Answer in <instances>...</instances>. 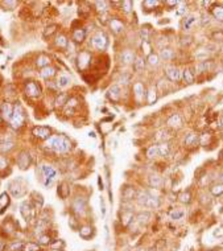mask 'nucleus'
Masks as SVG:
<instances>
[{
	"label": "nucleus",
	"instance_id": "obj_1",
	"mask_svg": "<svg viewBox=\"0 0 223 251\" xmlns=\"http://www.w3.org/2000/svg\"><path fill=\"white\" fill-rule=\"evenodd\" d=\"M45 146L50 149L55 151V152H58V153H66L68 151H70L71 143H70L69 139L64 135H55V136H50L48 139Z\"/></svg>",
	"mask_w": 223,
	"mask_h": 251
},
{
	"label": "nucleus",
	"instance_id": "obj_2",
	"mask_svg": "<svg viewBox=\"0 0 223 251\" xmlns=\"http://www.w3.org/2000/svg\"><path fill=\"white\" fill-rule=\"evenodd\" d=\"M41 172H42V176H44V185L45 186L52 185L53 181L55 180V177L58 175L57 169L52 165H48V164L41 165Z\"/></svg>",
	"mask_w": 223,
	"mask_h": 251
},
{
	"label": "nucleus",
	"instance_id": "obj_3",
	"mask_svg": "<svg viewBox=\"0 0 223 251\" xmlns=\"http://www.w3.org/2000/svg\"><path fill=\"white\" fill-rule=\"evenodd\" d=\"M9 192L12 193L13 197H21L26 192V184L24 178H17L9 184Z\"/></svg>",
	"mask_w": 223,
	"mask_h": 251
},
{
	"label": "nucleus",
	"instance_id": "obj_4",
	"mask_svg": "<svg viewBox=\"0 0 223 251\" xmlns=\"http://www.w3.org/2000/svg\"><path fill=\"white\" fill-rule=\"evenodd\" d=\"M11 126L13 128H20L24 123V111H23V107H21L20 104H16L13 107V114H12V118L9 120Z\"/></svg>",
	"mask_w": 223,
	"mask_h": 251
},
{
	"label": "nucleus",
	"instance_id": "obj_5",
	"mask_svg": "<svg viewBox=\"0 0 223 251\" xmlns=\"http://www.w3.org/2000/svg\"><path fill=\"white\" fill-rule=\"evenodd\" d=\"M91 45L93 48H95L98 50H104L108 45V40H107V36L104 35L103 32H97L95 35L91 37Z\"/></svg>",
	"mask_w": 223,
	"mask_h": 251
},
{
	"label": "nucleus",
	"instance_id": "obj_6",
	"mask_svg": "<svg viewBox=\"0 0 223 251\" xmlns=\"http://www.w3.org/2000/svg\"><path fill=\"white\" fill-rule=\"evenodd\" d=\"M137 201H139V204H141L144 206H148V208H154V206L159 205V200L154 198L153 196H150L148 192L141 193L140 196H139Z\"/></svg>",
	"mask_w": 223,
	"mask_h": 251
},
{
	"label": "nucleus",
	"instance_id": "obj_7",
	"mask_svg": "<svg viewBox=\"0 0 223 251\" xmlns=\"http://www.w3.org/2000/svg\"><path fill=\"white\" fill-rule=\"evenodd\" d=\"M25 93H26L29 97L36 98V97H38V95L41 94V89H40V86H38L36 82L31 81V82L26 83V86H25Z\"/></svg>",
	"mask_w": 223,
	"mask_h": 251
},
{
	"label": "nucleus",
	"instance_id": "obj_8",
	"mask_svg": "<svg viewBox=\"0 0 223 251\" xmlns=\"http://www.w3.org/2000/svg\"><path fill=\"white\" fill-rule=\"evenodd\" d=\"M33 135L38 139H49L50 138V128L49 127H44V126H37L33 128Z\"/></svg>",
	"mask_w": 223,
	"mask_h": 251
},
{
	"label": "nucleus",
	"instance_id": "obj_9",
	"mask_svg": "<svg viewBox=\"0 0 223 251\" xmlns=\"http://www.w3.org/2000/svg\"><path fill=\"white\" fill-rule=\"evenodd\" d=\"M135 58H136L135 53H133L132 50H130V49L123 50V52H121V54H120V61H121L123 64H126V65L133 64V62H135Z\"/></svg>",
	"mask_w": 223,
	"mask_h": 251
},
{
	"label": "nucleus",
	"instance_id": "obj_10",
	"mask_svg": "<svg viewBox=\"0 0 223 251\" xmlns=\"http://www.w3.org/2000/svg\"><path fill=\"white\" fill-rule=\"evenodd\" d=\"M165 73H166V75L169 77L170 81L177 82V81L181 80V73H180V70H178L177 68H174V66H168V68L165 69Z\"/></svg>",
	"mask_w": 223,
	"mask_h": 251
},
{
	"label": "nucleus",
	"instance_id": "obj_11",
	"mask_svg": "<svg viewBox=\"0 0 223 251\" xmlns=\"http://www.w3.org/2000/svg\"><path fill=\"white\" fill-rule=\"evenodd\" d=\"M17 164H19V167H20V169H26V168H29V165H31V157H29V155H28L26 152H21L20 156L17 157Z\"/></svg>",
	"mask_w": 223,
	"mask_h": 251
},
{
	"label": "nucleus",
	"instance_id": "obj_12",
	"mask_svg": "<svg viewBox=\"0 0 223 251\" xmlns=\"http://www.w3.org/2000/svg\"><path fill=\"white\" fill-rule=\"evenodd\" d=\"M40 75H41V78H44V80L49 81V80H52V78L55 75V69L52 68V66H46V68L41 69Z\"/></svg>",
	"mask_w": 223,
	"mask_h": 251
},
{
	"label": "nucleus",
	"instance_id": "obj_13",
	"mask_svg": "<svg viewBox=\"0 0 223 251\" xmlns=\"http://www.w3.org/2000/svg\"><path fill=\"white\" fill-rule=\"evenodd\" d=\"M70 82H71V78L69 77V75H66V74H61L59 77H58V80H57V87L58 89H65V87H68L69 85H70Z\"/></svg>",
	"mask_w": 223,
	"mask_h": 251
},
{
	"label": "nucleus",
	"instance_id": "obj_14",
	"mask_svg": "<svg viewBox=\"0 0 223 251\" xmlns=\"http://www.w3.org/2000/svg\"><path fill=\"white\" fill-rule=\"evenodd\" d=\"M120 93H121L120 85H112L108 90V98H111L112 100H118L120 97Z\"/></svg>",
	"mask_w": 223,
	"mask_h": 251
},
{
	"label": "nucleus",
	"instance_id": "obj_15",
	"mask_svg": "<svg viewBox=\"0 0 223 251\" xmlns=\"http://www.w3.org/2000/svg\"><path fill=\"white\" fill-rule=\"evenodd\" d=\"M88 61H90V54L87 52H82L79 56H78V65H79L81 69L86 68L88 65Z\"/></svg>",
	"mask_w": 223,
	"mask_h": 251
},
{
	"label": "nucleus",
	"instance_id": "obj_16",
	"mask_svg": "<svg viewBox=\"0 0 223 251\" xmlns=\"http://www.w3.org/2000/svg\"><path fill=\"white\" fill-rule=\"evenodd\" d=\"M21 214H23V217L26 221L31 220L32 217H33V214H32V206H31L29 202H24L23 205H21Z\"/></svg>",
	"mask_w": 223,
	"mask_h": 251
},
{
	"label": "nucleus",
	"instance_id": "obj_17",
	"mask_svg": "<svg viewBox=\"0 0 223 251\" xmlns=\"http://www.w3.org/2000/svg\"><path fill=\"white\" fill-rule=\"evenodd\" d=\"M12 114H13V107L11 106L9 103H5L4 106H3V109H2V115H3V118L5 119V120H11V118H12Z\"/></svg>",
	"mask_w": 223,
	"mask_h": 251
},
{
	"label": "nucleus",
	"instance_id": "obj_18",
	"mask_svg": "<svg viewBox=\"0 0 223 251\" xmlns=\"http://www.w3.org/2000/svg\"><path fill=\"white\" fill-rule=\"evenodd\" d=\"M133 91H135V95L137 99H141L144 95H145V87H144V85L141 82H137L135 83V86H133Z\"/></svg>",
	"mask_w": 223,
	"mask_h": 251
},
{
	"label": "nucleus",
	"instance_id": "obj_19",
	"mask_svg": "<svg viewBox=\"0 0 223 251\" xmlns=\"http://www.w3.org/2000/svg\"><path fill=\"white\" fill-rule=\"evenodd\" d=\"M86 37V31L85 29H75L73 32V40L75 42H82Z\"/></svg>",
	"mask_w": 223,
	"mask_h": 251
},
{
	"label": "nucleus",
	"instance_id": "obj_20",
	"mask_svg": "<svg viewBox=\"0 0 223 251\" xmlns=\"http://www.w3.org/2000/svg\"><path fill=\"white\" fill-rule=\"evenodd\" d=\"M181 124H182V120L178 114H174L173 116H170L168 120V126H170V127H181Z\"/></svg>",
	"mask_w": 223,
	"mask_h": 251
},
{
	"label": "nucleus",
	"instance_id": "obj_21",
	"mask_svg": "<svg viewBox=\"0 0 223 251\" xmlns=\"http://www.w3.org/2000/svg\"><path fill=\"white\" fill-rule=\"evenodd\" d=\"M110 25H111V28H112V31L115 33H120L121 31H123V24H121L118 19L110 20Z\"/></svg>",
	"mask_w": 223,
	"mask_h": 251
},
{
	"label": "nucleus",
	"instance_id": "obj_22",
	"mask_svg": "<svg viewBox=\"0 0 223 251\" xmlns=\"http://www.w3.org/2000/svg\"><path fill=\"white\" fill-rule=\"evenodd\" d=\"M37 66H40V68H46V66H49V64H50V58L48 57V56H45V54H41L40 57L37 58Z\"/></svg>",
	"mask_w": 223,
	"mask_h": 251
},
{
	"label": "nucleus",
	"instance_id": "obj_23",
	"mask_svg": "<svg viewBox=\"0 0 223 251\" xmlns=\"http://www.w3.org/2000/svg\"><path fill=\"white\" fill-rule=\"evenodd\" d=\"M55 45L59 46V48H66L69 45V41H68V38L65 37V35H58L55 37Z\"/></svg>",
	"mask_w": 223,
	"mask_h": 251
},
{
	"label": "nucleus",
	"instance_id": "obj_24",
	"mask_svg": "<svg viewBox=\"0 0 223 251\" xmlns=\"http://www.w3.org/2000/svg\"><path fill=\"white\" fill-rule=\"evenodd\" d=\"M68 100H69V95L68 94H65V93H62V94H59V95L57 97V99H55V104L59 106V107H62V106H65L66 103H68Z\"/></svg>",
	"mask_w": 223,
	"mask_h": 251
},
{
	"label": "nucleus",
	"instance_id": "obj_25",
	"mask_svg": "<svg viewBox=\"0 0 223 251\" xmlns=\"http://www.w3.org/2000/svg\"><path fill=\"white\" fill-rule=\"evenodd\" d=\"M182 78H183V81H185L186 83H193L194 82V74H193V71H190L189 69H185L182 71Z\"/></svg>",
	"mask_w": 223,
	"mask_h": 251
},
{
	"label": "nucleus",
	"instance_id": "obj_26",
	"mask_svg": "<svg viewBox=\"0 0 223 251\" xmlns=\"http://www.w3.org/2000/svg\"><path fill=\"white\" fill-rule=\"evenodd\" d=\"M198 142V135L197 133H190V135H187V138L185 139V144L186 146H189V147H192V146H194Z\"/></svg>",
	"mask_w": 223,
	"mask_h": 251
},
{
	"label": "nucleus",
	"instance_id": "obj_27",
	"mask_svg": "<svg viewBox=\"0 0 223 251\" xmlns=\"http://www.w3.org/2000/svg\"><path fill=\"white\" fill-rule=\"evenodd\" d=\"M144 66H145V61H144L141 57H136L135 62H133V68H135V70L140 71V70L144 69Z\"/></svg>",
	"mask_w": 223,
	"mask_h": 251
},
{
	"label": "nucleus",
	"instance_id": "obj_28",
	"mask_svg": "<svg viewBox=\"0 0 223 251\" xmlns=\"http://www.w3.org/2000/svg\"><path fill=\"white\" fill-rule=\"evenodd\" d=\"M13 148V142H11V140H8V142H3V143H0V151L2 152H9L11 149Z\"/></svg>",
	"mask_w": 223,
	"mask_h": 251
},
{
	"label": "nucleus",
	"instance_id": "obj_29",
	"mask_svg": "<svg viewBox=\"0 0 223 251\" xmlns=\"http://www.w3.org/2000/svg\"><path fill=\"white\" fill-rule=\"evenodd\" d=\"M196 21H197V17H196L194 15L187 16V17L185 19V21H183V27H185V29H190L192 25L196 23Z\"/></svg>",
	"mask_w": 223,
	"mask_h": 251
},
{
	"label": "nucleus",
	"instance_id": "obj_30",
	"mask_svg": "<svg viewBox=\"0 0 223 251\" xmlns=\"http://www.w3.org/2000/svg\"><path fill=\"white\" fill-rule=\"evenodd\" d=\"M159 57H161L164 61H169L172 57H173V52H172L170 49H163V50L160 52Z\"/></svg>",
	"mask_w": 223,
	"mask_h": 251
},
{
	"label": "nucleus",
	"instance_id": "obj_31",
	"mask_svg": "<svg viewBox=\"0 0 223 251\" xmlns=\"http://www.w3.org/2000/svg\"><path fill=\"white\" fill-rule=\"evenodd\" d=\"M213 15L216 20L223 21V7H215L213 9Z\"/></svg>",
	"mask_w": 223,
	"mask_h": 251
},
{
	"label": "nucleus",
	"instance_id": "obj_32",
	"mask_svg": "<svg viewBox=\"0 0 223 251\" xmlns=\"http://www.w3.org/2000/svg\"><path fill=\"white\" fill-rule=\"evenodd\" d=\"M147 156H148V157H156V156H160L159 146H153V147H150V148L147 151Z\"/></svg>",
	"mask_w": 223,
	"mask_h": 251
},
{
	"label": "nucleus",
	"instance_id": "obj_33",
	"mask_svg": "<svg viewBox=\"0 0 223 251\" xmlns=\"http://www.w3.org/2000/svg\"><path fill=\"white\" fill-rule=\"evenodd\" d=\"M147 61H148V62H149L150 65L157 66V65H159V56H157V54H154V53H149V54H148Z\"/></svg>",
	"mask_w": 223,
	"mask_h": 251
},
{
	"label": "nucleus",
	"instance_id": "obj_34",
	"mask_svg": "<svg viewBox=\"0 0 223 251\" xmlns=\"http://www.w3.org/2000/svg\"><path fill=\"white\" fill-rule=\"evenodd\" d=\"M159 152H160V156H168L169 155V146L168 144H160L159 146Z\"/></svg>",
	"mask_w": 223,
	"mask_h": 251
},
{
	"label": "nucleus",
	"instance_id": "obj_35",
	"mask_svg": "<svg viewBox=\"0 0 223 251\" xmlns=\"http://www.w3.org/2000/svg\"><path fill=\"white\" fill-rule=\"evenodd\" d=\"M211 193H213L214 196H221V194H223V184L214 185L213 188H211Z\"/></svg>",
	"mask_w": 223,
	"mask_h": 251
},
{
	"label": "nucleus",
	"instance_id": "obj_36",
	"mask_svg": "<svg viewBox=\"0 0 223 251\" xmlns=\"http://www.w3.org/2000/svg\"><path fill=\"white\" fill-rule=\"evenodd\" d=\"M95 5L98 7V11H99V12H102V15H104V13H106V11H107L108 3H107V2H97Z\"/></svg>",
	"mask_w": 223,
	"mask_h": 251
},
{
	"label": "nucleus",
	"instance_id": "obj_37",
	"mask_svg": "<svg viewBox=\"0 0 223 251\" xmlns=\"http://www.w3.org/2000/svg\"><path fill=\"white\" fill-rule=\"evenodd\" d=\"M83 209H85V202H83L82 200H77L74 202V210L77 211V213H81Z\"/></svg>",
	"mask_w": 223,
	"mask_h": 251
},
{
	"label": "nucleus",
	"instance_id": "obj_38",
	"mask_svg": "<svg viewBox=\"0 0 223 251\" xmlns=\"http://www.w3.org/2000/svg\"><path fill=\"white\" fill-rule=\"evenodd\" d=\"M150 185L154 188H159L161 185V177L160 176H150Z\"/></svg>",
	"mask_w": 223,
	"mask_h": 251
},
{
	"label": "nucleus",
	"instance_id": "obj_39",
	"mask_svg": "<svg viewBox=\"0 0 223 251\" xmlns=\"http://www.w3.org/2000/svg\"><path fill=\"white\" fill-rule=\"evenodd\" d=\"M209 68H210V62H209V61H202V62L198 65V70L199 71H206V70H209Z\"/></svg>",
	"mask_w": 223,
	"mask_h": 251
},
{
	"label": "nucleus",
	"instance_id": "obj_40",
	"mask_svg": "<svg viewBox=\"0 0 223 251\" xmlns=\"http://www.w3.org/2000/svg\"><path fill=\"white\" fill-rule=\"evenodd\" d=\"M55 28H57V25H50V27H46V28H45V31H44V36H45V37L50 36V35H52V33L55 31Z\"/></svg>",
	"mask_w": 223,
	"mask_h": 251
},
{
	"label": "nucleus",
	"instance_id": "obj_41",
	"mask_svg": "<svg viewBox=\"0 0 223 251\" xmlns=\"http://www.w3.org/2000/svg\"><path fill=\"white\" fill-rule=\"evenodd\" d=\"M153 100H156V91H154V87H150V90L148 93V102L152 103Z\"/></svg>",
	"mask_w": 223,
	"mask_h": 251
},
{
	"label": "nucleus",
	"instance_id": "obj_42",
	"mask_svg": "<svg viewBox=\"0 0 223 251\" xmlns=\"http://www.w3.org/2000/svg\"><path fill=\"white\" fill-rule=\"evenodd\" d=\"M77 104H78V99H77V98H69L68 103H66V106H68L69 109H74V107H77Z\"/></svg>",
	"mask_w": 223,
	"mask_h": 251
},
{
	"label": "nucleus",
	"instance_id": "obj_43",
	"mask_svg": "<svg viewBox=\"0 0 223 251\" xmlns=\"http://www.w3.org/2000/svg\"><path fill=\"white\" fill-rule=\"evenodd\" d=\"M23 247H24V243H21V242L12 243L11 244V251H20V250H23Z\"/></svg>",
	"mask_w": 223,
	"mask_h": 251
},
{
	"label": "nucleus",
	"instance_id": "obj_44",
	"mask_svg": "<svg viewBox=\"0 0 223 251\" xmlns=\"http://www.w3.org/2000/svg\"><path fill=\"white\" fill-rule=\"evenodd\" d=\"M121 7H123V9H124V12L126 13H130L131 12V7H132V3L131 2H123L121 3Z\"/></svg>",
	"mask_w": 223,
	"mask_h": 251
},
{
	"label": "nucleus",
	"instance_id": "obj_45",
	"mask_svg": "<svg viewBox=\"0 0 223 251\" xmlns=\"http://www.w3.org/2000/svg\"><path fill=\"white\" fill-rule=\"evenodd\" d=\"M8 196H7V193H3L2 196H0V206H5V205H8Z\"/></svg>",
	"mask_w": 223,
	"mask_h": 251
},
{
	"label": "nucleus",
	"instance_id": "obj_46",
	"mask_svg": "<svg viewBox=\"0 0 223 251\" xmlns=\"http://www.w3.org/2000/svg\"><path fill=\"white\" fill-rule=\"evenodd\" d=\"M38 242H40L41 244H48L50 242V238L48 235H40V238H38Z\"/></svg>",
	"mask_w": 223,
	"mask_h": 251
},
{
	"label": "nucleus",
	"instance_id": "obj_47",
	"mask_svg": "<svg viewBox=\"0 0 223 251\" xmlns=\"http://www.w3.org/2000/svg\"><path fill=\"white\" fill-rule=\"evenodd\" d=\"M91 233V230H90V227H83L82 230H81V235L83 237V238H88V234Z\"/></svg>",
	"mask_w": 223,
	"mask_h": 251
},
{
	"label": "nucleus",
	"instance_id": "obj_48",
	"mask_svg": "<svg viewBox=\"0 0 223 251\" xmlns=\"http://www.w3.org/2000/svg\"><path fill=\"white\" fill-rule=\"evenodd\" d=\"M181 201H182V202H189V201H190V194H189V193L181 194Z\"/></svg>",
	"mask_w": 223,
	"mask_h": 251
},
{
	"label": "nucleus",
	"instance_id": "obj_49",
	"mask_svg": "<svg viewBox=\"0 0 223 251\" xmlns=\"http://www.w3.org/2000/svg\"><path fill=\"white\" fill-rule=\"evenodd\" d=\"M4 167H7V160L4 156H0V168H4Z\"/></svg>",
	"mask_w": 223,
	"mask_h": 251
},
{
	"label": "nucleus",
	"instance_id": "obj_50",
	"mask_svg": "<svg viewBox=\"0 0 223 251\" xmlns=\"http://www.w3.org/2000/svg\"><path fill=\"white\" fill-rule=\"evenodd\" d=\"M210 23V16L209 15H203V19H202V25H206Z\"/></svg>",
	"mask_w": 223,
	"mask_h": 251
},
{
	"label": "nucleus",
	"instance_id": "obj_51",
	"mask_svg": "<svg viewBox=\"0 0 223 251\" xmlns=\"http://www.w3.org/2000/svg\"><path fill=\"white\" fill-rule=\"evenodd\" d=\"M2 4H4L5 7H12V9H13V7L16 5V2H3Z\"/></svg>",
	"mask_w": 223,
	"mask_h": 251
},
{
	"label": "nucleus",
	"instance_id": "obj_52",
	"mask_svg": "<svg viewBox=\"0 0 223 251\" xmlns=\"http://www.w3.org/2000/svg\"><path fill=\"white\" fill-rule=\"evenodd\" d=\"M143 5H145V7H154V5H157V2H144Z\"/></svg>",
	"mask_w": 223,
	"mask_h": 251
},
{
	"label": "nucleus",
	"instance_id": "obj_53",
	"mask_svg": "<svg viewBox=\"0 0 223 251\" xmlns=\"http://www.w3.org/2000/svg\"><path fill=\"white\" fill-rule=\"evenodd\" d=\"M28 249H29L31 251H38V244H33V243H31L29 246H28Z\"/></svg>",
	"mask_w": 223,
	"mask_h": 251
},
{
	"label": "nucleus",
	"instance_id": "obj_54",
	"mask_svg": "<svg viewBox=\"0 0 223 251\" xmlns=\"http://www.w3.org/2000/svg\"><path fill=\"white\" fill-rule=\"evenodd\" d=\"M120 81H121L120 83H124V85H126V83H128V81H130V74H126L124 78L121 77V80H120Z\"/></svg>",
	"mask_w": 223,
	"mask_h": 251
},
{
	"label": "nucleus",
	"instance_id": "obj_55",
	"mask_svg": "<svg viewBox=\"0 0 223 251\" xmlns=\"http://www.w3.org/2000/svg\"><path fill=\"white\" fill-rule=\"evenodd\" d=\"M185 11H186L185 7H180V8L177 9V15H183V13H185Z\"/></svg>",
	"mask_w": 223,
	"mask_h": 251
},
{
	"label": "nucleus",
	"instance_id": "obj_56",
	"mask_svg": "<svg viewBox=\"0 0 223 251\" xmlns=\"http://www.w3.org/2000/svg\"><path fill=\"white\" fill-rule=\"evenodd\" d=\"M182 215V211H178V213H173V218H178V217Z\"/></svg>",
	"mask_w": 223,
	"mask_h": 251
},
{
	"label": "nucleus",
	"instance_id": "obj_57",
	"mask_svg": "<svg viewBox=\"0 0 223 251\" xmlns=\"http://www.w3.org/2000/svg\"><path fill=\"white\" fill-rule=\"evenodd\" d=\"M2 249H3V244H2V243H0V251H2Z\"/></svg>",
	"mask_w": 223,
	"mask_h": 251
},
{
	"label": "nucleus",
	"instance_id": "obj_58",
	"mask_svg": "<svg viewBox=\"0 0 223 251\" xmlns=\"http://www.w3.org/2000/svg\"><path fill=\"white\" fill-rule=\"evenodd\" d=\"M221 178H222V181H223V173H222V176H221Z\"/></svg>",
	"mask_w": 223,
	"mask_h": 251
},
{
	"label": "nucleus",
	"instance_id": "obj_59",
	"mask_svg": "<svg viewBox=\"0 0 223 251\" xmlns=\"http://www.w3.org/2000/svg\"><path fill=\"white\" fill-rule=\"evenodd\" d=\"M222 124H223V118H222Z\"/></svg>",
	"mask_w": 223,
	"mask_h": 251
}]
</instances>
